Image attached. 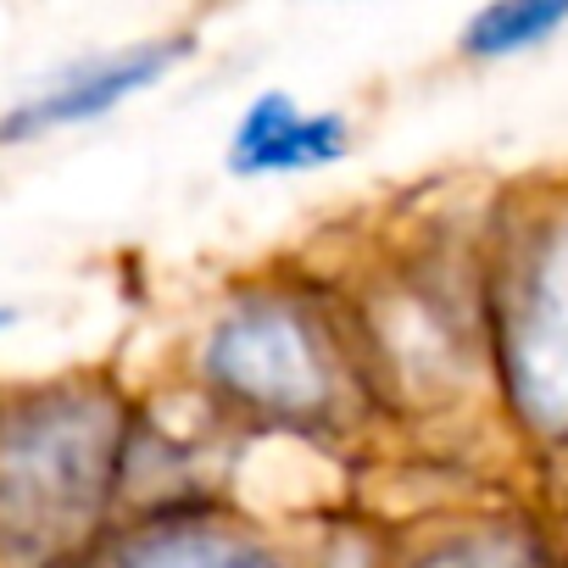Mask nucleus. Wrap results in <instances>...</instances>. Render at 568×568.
I'll list each match as a JSON object with an SVG mask.
<instances>
[{
    "instance_id": "8",
    "label": "nucleus",
    "mask_w": 568,
    "mask_h": 568,
    "mask_svg": "<svg viewBox=\"0 0 568 568\" xmlns=\"http://www.w3.org/2000/svg\"><path fill=\"white\" fill-rule=\"evenodd\" d=\"M557 29H568V0H496V7L463 23L457 51L479 62H507V57L540 51Z\"/></svg>"
},
{
    "instance_id": "4",
    "label": "nucleus",
    "mask_w": 568,
    "mask_h": 568,
    "mask_svg": "<svg viewBox=\"0 0 568 568\" xmlns=\"http://www.w3.org/2000/svg\"><path fill=\"white\" fill-rule=\"evenodd\" d=\"M73 568H296L267 535L212 507H156L118 535H95Z\"/></svg>"
},
{
    "instance_id": "6",
    "label": "nucleus",
    "mask_w": 568,
    "mask_h": 568,
    "mask_svg": "<svg viewBox=\"0 0 568 568\" xmlns=\"http://www.w3.org/2000/svg\"><path fill=\"white\" fill-rule=\"evenodd\" d=\"M352 151V123L341 112H302L284 90L256 95L229 129V173L234 179H284L313 173Z\"/></svg>"
},
{
    "instance_id": "2",
    "label": "nucleus",
    "mask_w": 568,
    "mask_h": 568,
    "mask_svg": "<svg viewBox=\"0 0 568 568\" xmlns=\"http://www.w3.org/2000/svg\"><path fill=\"white\" fill-rule=\"evenodd\" d=\"M212 402L267 429H341L368 396V352L302 284H251L201 346Z\"/></svg>"
},
{
    "instance_id": "9",
    "label": "nucleus",
    "mask_w": 568,
    "mask_h": 568,
    "mask_svg": "<svg viewBox=\"0 0 568 568\" xmlns=\"http://www.w3.org/2000/svg\"><path fill=\"white\" fill-rule=\"evenodd\" d=\"M12 324H18V313H12V307H0V329H12Z\"/></svg>"
},
{
    "instance_id": "3",
    "label": "nucleus",
    "mask_w": 568,
    "mask_h": 568,
    "mask_svg": "<svg viewBox=\"0 0 568 568\" xmlns=\"http://www.w3.org/2000/svg\"><path fill=\"white\" fill-rule=\"evenodd\" d=\"M479 324L501 402L546 440L568 446V212H529L496 234Z\"/></svg>"
},
{
    "instance_id": "7",
    "label": "nucleus",
    "mask_w": 568,
    "mask_h": 568,
    "mask_svg": "<svg viewBox=\"0 0 568 568\" xmlns=\"http://www.w3.org/2000/svg\"><path fill=\"white\" fill-rule=\"evenodd\" d=\"M390 568H557V557L535 524L496 513V518H468L418 540Z\"/></svg>"
},
{
    "instance_id": "5",
    "label": "nucleus",
    "mask_w": 568,
    "mask_h": 568,
    "mask_svg": "<svg viewBox=\"0 0 568 568\" xmlns=\"http://www.w3.org/2000/svg\"><path fill=\"white\" fill-rule=\"evenodd\" d=\"M190 51H195V34H162V40H140V45L90 57V62L57 73L45 90H34L29 101H18L0 118V145L40 140V134H57V129H73V123H95L112 106L151 90L156 79H168Z\"/></svg>"
},
{
    "instance_id": "1",
    "label": "nucleus",
    "mask_w": 568,
    "mask_h": 568,
    "mask_svg": "<svg viewBox=\"0 0 568 568\" xmlns=\"http://www.w3.org/2000/svg\"><path fill=\"white\" fill-rule=\"evenodd\" d=\"M134 457L118 396L62 385L0 413V551L18 562H73Z\"/></svg>"
}]
</instances>
